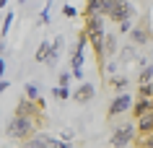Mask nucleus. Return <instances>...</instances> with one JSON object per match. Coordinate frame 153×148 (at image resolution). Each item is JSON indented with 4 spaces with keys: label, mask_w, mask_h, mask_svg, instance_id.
Returning <instances> with one entry per match:
<instances>
[{
    "label": "nucleus",
    "mask_w": 153,
    "mask_h": 148,
    "mask_svg": "<svg viewBox=\"0 0 153 148\" xmlns=\"http://www.w3.org/2000/svg\"><path fill=\"white\" fill-rule=\"evenodd\" d=\"M21 148H52L47 140V132H34L29 140H24L21 143Z\"/></svg>",
    "instance_id": "nucleus-10"
},
{
    "label": "nucleus",
    "mask_w": 153,
    "mask_h": 148,
    "mask_svg": "<svg viewBox=\"0 0 153 148\" xmlns=\"http://www.w3.org/2000/svg\"><path fill=\"white\" fill-rule=\"evenodd\" d=\"M120 57H122V62L127 65V62H135V60H140L137 57V49L132 47V44H127V47H122L120 49Z\"/></svg>",
    "instance_id": "nucleus-12"
},
{
    "label": "nucleus",
    "mask_w": 153,
    "mask_h": 148,
    "mask_svg": "<svg viewBox=\"0 0 153 148\" xmlns=\"http://www.w3.org/2000/svg\"><path fill=\"white\" fill-rule=\"evenodd\" d=\"M106 16H86V26H83V31L88 36V44L91 49L96 52V60L99 65L104 62V39H106V24H104Z\"/></svg>",
    "instance_id": "nucleus-1"
},
{
    "label": "nucleus",
    "mask_w": 153,
    "mask_h": 148,
    "mask_svg": "<svg viewBox=\"0 0 153 148\" xmlns=\"http://www.w3.org/2000/svg\"><path fill=\"white\" fill-rule=\"evenodd\" d=\"M26 99H34V101L39 99V89H36V83H29V86H26Z\"/></svg>",
    "instance_id": "nucleus-19"
},
{
    "label": "nucleus",
    "mask_w": 153,
    "mask_h": 148,
    "mask_svg": "<svg viewBox=\"0 0 153 148\" xmlns=\"http://www.w3.org/2000/svg\"><path fill=\"white\" fill-rule=\"evenodd\" d=\"M70 75H73V73L62 70V73H60V86H70Z\"/></svg>",
    "instance_id": "nucleus-22"
},
{
    "label": "nucleus",
    "mask_w": 153,
    "mask_h": 148,
    "mask_svg": "<svg viewBox=\"0 0 153 148\" xmlns=\"http://www.w3.org/2000/svg\"><path fill=\"white\" fill-rule=\"evenodd\" d=\"M137 148H153V132H148V135H137Z\"/></svg>",
    "instance_id": "nucleus-16"
},
{
    "label": "nucleus",
    "mask_w": 153,
    "mask_h": 148,
    "mask_svg": "<svg viewBox=\"0 0 153 148\" xmlns=\"http://www.w3.org/2000/svg\"><path fill=\"white\" fill-rule=\"evenodd\" d=\"M137 96H153V83H140L137 86Z\"/></svg>",
    "instance_id": "nucleus-18"
},
{
    "label": "nucleus",
    "mask_w": 153,
    "mask_h": 148,
    "mask_svg": "<svg viewBox=\"0 0 153 148\" xmlns=\"http://www.w3.org/2000/svg\"><path fill=\"white\" fill-rule=\"evenodd\" d=\"M86 44H88V36H86V31L78 34V44H75V52H73V75L75 78H83V52H86Z\"/></svg>",
    "instance_id": "nucleus-6"
},
{
    "label": "nucleus",
    "mask_w": 153,
    "mask_h": 148,
    "mask_svg": "<svg viewBox=\"0 0 153 148\" xmlns=\"http://www.w3.org/2000/svg\"><path fill=\"white\" fill-rule=\"evenodd\" d=\"M132 13H135V8L130 5L127 0H109V8H106V18L109 21H127V18H132Z\"/></svg>",
    "instance_id": "nucleus-5"
},
{
    "label": "nucleus",
    "mask_w": 153,
    "mask_h": 148,
    "mask_svg": "<svg viewBox=\"0 0 153 148\" xmlns=\"http://www.w3.org/2000/svg\"><path fill=\"white\" fill-rule=\"evenodd\" d=\"M5 5H8V0H0V10L5 8Z\"/></svg>",
    "instance_id": "nucleus-27"
},
{
    "label": "nucleus",
    "mask_w": 153,
    "mask_h": 148,
    "mask_svg": "<svg viewBox=\"0 0 153 148\" xmlns=\"http://www.w3.org/2000/svg\"><path fill=\"white\" fill-rule=\"evenodd\" d=\"M130 39H132V44L135 47H143V44H148V39H151V29L148 26H132V31H130Z\"/></svg>",
    "instance_id": "nucleus-8"
},
{
    "label": "nucleus",
    "mask_w": 153,
    "mask_h": 148,
    "mask_svg": "<svg viewBox=\"0 0 153 148\" xmlns=\"http://www.w3.org/2000/svg\"><path fill=\"white\" fill-rule=\"evenodd\" d=\"M52 94H55L57 99H62V101H65V99H70V96H73V94H70V89H68V86H57V89L52 91Z\"/></svg>",
    "instance_id": "nucleus-17"
},
{
    "label": "nucleus",
    "mask_w": 153,
    "mask_h": 148,
    "mask_svg": "<svg viewBox=\"0 0 153 148\" xmlns=\"http://www.w3.org/2000/svg\"><path fill=\"white\" fill-rule=\"evenodd\" d=\"M8 86H10V83L5 81V78H0V94H5V91H8Z\"/></svg>",
    "instance_id": "nucleus-25"
},
{
    "label": "nucleus",
    "mask_w": 153,
    "mask_h": 148,
    "mask_svg": "<svg viewBox=\"0 0 153 148\" xmlns=\"http://www.w3.org/2000/svg\"><path fill=\"white\" fill-rule=\"evenodd\" d=\"M135 125H137V132H140V135H148V132H153V109H151V112H145L143 117H137Z\"/></svg>",
    "instance_id": "nucleus-11"
},
{
    "label": "nucleus",
    "mask_w": 153,
    "mask_h": 148,
    "mask_svg": "<svg viewBox=\"0 0 153 148\" xmlns=\"http://www.w3.org/2000/svg\"><path fill=\"white\" fill-rule=\"evenodd\" d=\"M109 0H88L86 3V16H106Z\"/></svg>",
    "instance_id": "nucleus-9"
},
{
    "label": "nucleus",
    "mask_w": 153,
    "mask_h": 148,
    "mask_svg": "<svg viewBox=\"0 0 153 148\" xmlns=\"http://www.w3.org/2000/svg\"><path fill=\"white\" fill-rule=\"evenodd\" d=\"M39 117H24V115H13V120L8 122V127H5V135H8L10 140H18V143H24V140H29L36 132V127H39Z\"/></svg>",
    "instance_id": "nucleus-2"
},
{
    "label": "nucleus",
    "mask_w": 153,
    "mask_h": 148,
    "mask_svg": "<svg viewBox=\"0 0 153 148\" xmlns=\"http://www.w3.org/2000/svg\"><path fill=\"white\" fill-rule=\"evenodd\" d=\"M0 36H3V31H0Z\"/></svg>",
    "instance_id": "nucleus-28"
},
{
    "label": "nucleus",
    "mask_w": 153,
    "mask_h": 148,
    "mask_svg": "<svg viewBox=\"0 0 153 148\" xmlns=\"http://www.w3.org/2000/svg\"><path fill=\"white\" fill-rule=\"evenodd\" d=\"M117 36H114V34H106V39H104V52L106 55H114V52H117Z\"/></svg>",
    "instance_id": "nucleus-15"
},
{
    "label": "nucleus",
    "mask_w": 153,
    "mask_h": 148,
    "mask_svg": "<svg viewBox=\"0 0 153 148\" xmlns=\"http://www.w3.org/2000/svg\"><path fill=\"white\" fill-rule=\"evenodd\" d=\"M62 16L73 18V16H75V8H73V5H62Z\"/></svg>",
    "instance_id": "nucleus-24"
},
{
    "label": "nucleus",
    "mask_w": 153,
    "mask_h": 148,
    "mask_svg": "<svg viewBox=\"0 0 153 148\" xmlns=\"http://www.w3.org/2000/svg\"><path fill=\"white\" fill-rule=\"evenodd\" d=\"M10 24H13V13H5V24H3V29H0V31H3V36H5V34H8Z\"/></svg>",
    "instance_id": "nucleus-21"
},
{
    "label": "nucleus",
    "mask_w": 153,
    "mask_h": 148,
    "mask_svg": "<svg viewBox=\"0 0 153 148\" xmlns=\"http://www.w3.org/2000/svg\"><path fill=\"white\" fill-rule=\"evenodd\" d=\"M137 125L132 122H125V125H117L112 130V135H109V143H112V148H130L137 143Z\"/></svg>",
    "instance_id": "nucleus-3"
},
{
    "label": "nucleus",
    "mask_w": 153,
    "mask_h": 148,
    "mask_svg": "<svg viewBox=\"0 0 153 148\" xmlns=\"http://www.w3.org/2000/svg\"><path fill=\"white\" fill-rule=\"evenodd\" d=\"M109 83H112V89L117 91V94H125V91H127V78H125V75H112V78H109Z\"/></svg>",
    "instance_id": "nucleus-13"
},
{
    "label": "nucleus",
    "mask_w": 153,
    "mask_h": 148,
    "mask_svg": "<svg viewBox=\"0 0 153 148\" xmlns=\"http://www.w3.org/2000/svg\"><path fill=\"white\" fill-rule=\"evenodd\" d=\"M49 52H52V44L42 42V44H39V49H36V55H34V60H36V62H47Z\"/></svg>",
    "instance_id": "nucleus-14"
},
{
    "label": "nucleus",
    "mask_w": 153,
    "mask_h": 148,
    "mask_svg": "<svg viewBox=\"0 0 153 148\" xmlns=\"http://www.w3.org/2000/svg\"><path fill=\"white\" fill-rule=\"evenodd\" d=\"M94 96H96V86H94V83H88V81H83L78 89L73 91V99H75L78 104H86V101H91Z\"/></svg>",
    "instance_id": "nucleus-7"
},
{
    "label": "nucleus",
    "mask_w": 153,
    "mask_h": 148,
    "mask_svg": "<svg viewBox=\"0 0 153 148\" xmlns=\"http://www.w3.org/2000/svg\"><path fill=\"white\" fill-rule=\"evenodd\" d=\"M3 70H5V60L0 57V78H3Z\"/></svg>",
    "instance_id": "nucleus-26"
},
{
    "label": "nucleus",
    "mask_w": 153,
    "mask_h": 148,
    "mask_svg": "<svg viewBox=\"0 0 153 148\" xmlns=\"http://www.w3.org/2000/svg\"><path fill=\"white\" fill-rule=\"evenodd\" d=\"M132 104H135V99L130 96L127 91H125V94H117L114 101L109 104V109H106V120H114V117H120V115L132 112Z\"/></svg>",
    "instance_id": "nucleus-4"
},
{
    "label": "nucleus",
    "mask_w": 153,
    "mask_h": 148,
    "mask_svg": "<svg viewBox=\"0 0 153 148\" xmlns=\"http://www.w3.org/2000/svg\"><path fill=\"white\" fill-rule=\"evenodd\" d=\"M39 24H44V26L49 24V8H44V10L39 13Z\"/></svg>",
    "instance_id": "nucleus-23"
},
{
    "label": "nucleus",
    "mask_w": 153,
    "mask_h": 148,
    "mask_svg": "<svg viewBox=\"0 0 153 148\" xmlns=\"http://www.w3.org/2000/svg\"><path fill=\"white\" fill-rule=\"evenodd\" d=\"M132 26H135V24H132V18L120 21V34H130V31H132Z\"/></svg>",
    "instance_id": "nucleus-20"
}]
</instances>
